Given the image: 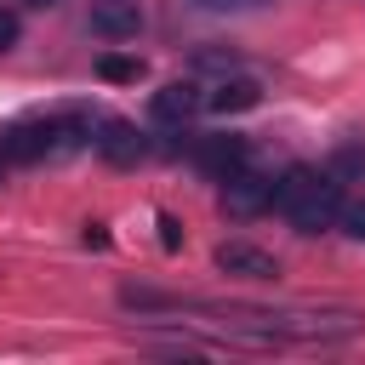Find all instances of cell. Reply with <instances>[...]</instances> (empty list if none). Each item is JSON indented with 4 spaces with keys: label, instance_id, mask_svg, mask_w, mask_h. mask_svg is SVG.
Masks as SVG:
<instances>
[{
    "label": "cell",
    "instance_id": "obj_1",
    "mask_svg": "<svg viewBox=\"0 0 365 365\" xmlns=\"http://www.w3.org/2000/svg\"><path fill=\"white\" fill-rule=\"evenodd\" d=\"M274 211H285L302 234H319L342 217V188L331 171H308V165H291L279 182H274Z\"/></svg>",
    "mask_w": 365,
    "mask_h": 365
},
{
    "label": "cell",
    "instance_id": "obj_2",
    "mask_svg": "<svg viewBox=\"0 0 365 365\" xmlns=\"http://www.w3.org/2000/svg\"><path fill=\"white\" fill-rule=\"evenodd\" d=\"M80 143V125L74 120H34V125H17L6 137V154L11 160H40V154H63Z\"/></svg>",
    "mask_w": 365,
    "mask_h": 365
},
{
    "label": "cell",
    "instance_id": "obj_3",
    "mask_svg": "<svg viewBox=\"0 0 365 365\" xmlns=\"http://www.w3.org/2000/svg\"><path fill=\"white\" fill-rule=\"evenodd\" d=\"M274 205V177H262V171H228L222 177V211L228 217H257V211H268Z\"/></svg>",
    "mask_w": 365,
    "mask_h": 365
},
{
    "label": "cell",
    "instance_id": "obj_4",
    "mask_svg": "<svg viewBox=\"0 0 365 365\" xmlns=\"http://www.w3.org/2000/svg\"><path fill=\"white\" fill-rule=\"evenodd\" d=\"M217 268H222V274H240V279H274V274H279V262H274L262 245H245V240L217 245Z\"/></svg>",
    "mask_w": 365,
    "mask_h": 365
},
{
    "label": "cell",
    "instance_id": "obj_5",
    "mask_svg": "<svg viewBox=\"0 0 365 365\" xmlns=\"http://www.w3.org/2000/svg\"><path fill=\"white\" fill-rule=\"evenodd\" d=\"M200 108H205V97H200L194 80H171V86L154 91V120H165V125H182V120H194Z\"/></svg>",
    "mask_w": 365,
    "mask_h": 365
},
{
    "label": "cell",
    "instance_id": "obj_6",
    "mask_svg": "<svg viewBox=\"0 0 365 365\" xmlns=\"http://www.w3.org/2000/svg\"><path fill=\"white\" fill-rule=\"evenodd\" d=\"M91 29L103 40H131L137 34V6L131 0H97L91 6Z\"/></svg>",
    "mask_w": 365,
    "mask_h": 365
},
{
    "label": "cell",
    "instance_id": "obj_7",
    "mask_svg": "<svg viewBox=\"0 0 365 365\" xmlns=\"http://www.w3.org/2000/svg\"><path fill=\"white\" fill-rule=\"evenodd\" d=\"M97 148H103V160H114V165H131V160L143 154V131H137L131 120H103V137H97Z\"/></svg>",
    "mask_w": 365,
    "mask_h": 365
},
{
    "label": "cell",
    "instance_id": "obj_8",
    "mask_svg": "<svg viewBox=\"0 0 365 365\" xmlns=\"http://www.w3.org/2000/svg\"><path fill=\"white\" fill-rule=\"evenodd\" d=\"M262 103V86L257 80H222L217 91H205V108L211 114H240V108H257Z\"/></svg>",
    "mask_w": 365,
    "mask_h": 365
},
{
    "label": "cell",
    "instance_id": "obj_9",
    "mask_svg": "<svg viewBox=\"0 0 365 365\" xmlns=\"http://www.w3.org/2000/svg\"><path fill=\"white\" fill-rule=\"evenodd\" d=\"M200 165H205L211 177L240 171V165H245V137H205V143H200Z\"/></svg>",
    "mask_w": 365,
    "mask_h": 365
},
{
    "label": "cell",
    "instance_id": "obj_10",
    "mask_svg": "<svg viewBox=\"0 0 365 365\" xmlns=\"http://www.w3.org/2000/svg\"><path fill=\"white\" fill-rule=\"evenodd\" d=\"M97 74H103V80H143V57H120V51H108V57L97 63Z\"/></svg>",
    "mask_w": 365,
    "mask_h": 365
},
{
    "label": "cell",
    "instance_id": "obj_11",
    "mask_svg": "<svg viewBox=\"0 0 365 365\" xmlns=\"http://www.w3.org/2000/svg\"><path fill=\"white\" fill-rule=\"evenodd\" d=\"M354 240H365V200H354V205H342V217H336Z\"/></svg>",
    "mask_w": 365,
    "mask_h": 365
},
{
    "label": "cell",
    "instance_id": "obj_12",
    "mask_svg": "<svg viewBox=\"0 0 365 365\" xmlns=\"http://www.w3.org/2000/svg\"><path fill=\"white\" fill-rule=\"evenodd\" d=\"M365 165V154L359 148H336V160H331V177H348V171H359Z\"/></svg>",
    "mask_w": 365,
    "mask_h": 365
},
{
    "label": "cell",
    "instance_id": "obj_13",
    "mask_svg": "<svg viewBox=\"0 0 365 365\" xmlns=\"http://www.w3.org/2000/svg\"><path fill=\"white\" fill-rule=\"evenodd\" d=\"M11 40H17V11H6V6H0V51H6Z\"/></svg>",
    "mask_w": 365,
    "mask_h": 365
},
{
    "label": "cell",
    "instance_id": "obj_14",
    "mask_svg": "<svg viewBox=\"0 0 365 365\" xmlns=\"http://www.w3.org/2000/svg\"><path fill=\"white\" fill-rule=\"evenodd\" d=\"M23 6H34V11H46V6H57V0H23Z\"/></svg>",
    "mask_w": 365,
    "mask_h": 365
},
{
    "label": "cell",
    "instance_id": "obj_15",
    "mask_svg": "<svg viewBox=\"0 0 365 365\" xmlns=\"http://www.w3.org/2000/svg\"><path fill=\"white\" fill-rule=\"evenodd\" d=\"M205 6H234V0H205Z\"/></svg>",
    "mask_w": 365,
    "mask_h": 365
}]
</instances>
